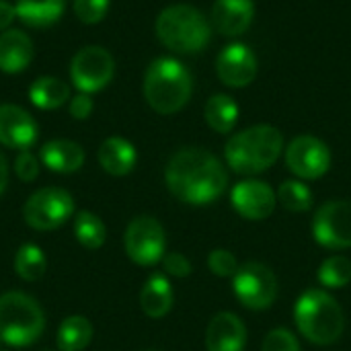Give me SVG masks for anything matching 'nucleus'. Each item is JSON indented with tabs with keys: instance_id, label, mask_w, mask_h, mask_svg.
Returning a JSON list of instances; mask_svg holds the SVG:
<instances>
[{
	"instance_id": "nucleus-2",
	"label": "nucleus",
	"mask_w": 351,
	"mask_h": 351,
	"mask_svg": "<svg viewBox=\"0 0 351 351\" xmlns=\"http://www.w3.org/2000/svg\"><path fill=\"white\" fill-rule=\"evenodd\" d=\"M284 150V136L274 125H253L232 136L224 148L228 167L239 175H255L269 169Z\"/></svg>"
},
{
	"instance_id": "nucleus-13",
	"label": "nucleus",
	"mask_w": 351,
	"mask_h": 351,
	"mask_svg": "<svg viewBox=\"0 0 351 351\" xmlns=\"http://www.w3.org/2000/svg\"><path fill=\"white\" fill-rule=\"evenodd\" d=\"M39 136L37 121L19 105H0V144L12 150H29Z\"/></svg>"
},
{
	"instance_id": "nucleus-4",
	"label": "nucleus",
	"mask_w": 351,
	"mask_h": 351,
	"mask_svg": "<svg viewBox=\"0 0 351 351\" xmlns=\"http://www.w3.org/2000/svg\"><path fill=\"white\" fill-rule=\"evenodd\" d=\"M298 331L317 346L335 343L346 329V317L337 300L325 290H306L294 306Z\"/></svg>"
},
{
	"instance_id": "nucleus-20",
	"label": "nucleus",
	"mask_w": 351,
	"mask_h": 351,
	"mask_svg": "<svg viewBox=\"0 0 351 351\" xmlns=\"http://www.w3.org/2000/svg\"><path fill=\"white\" fill-rule=\"evenodd\" d=\"M97 158L105 173H109L113 177H123L134 171L138 154H136V148L132 142H128L125 138H119V136H111V138L103 140V144L99 146Z\"/></svg>"
},
{
	"instance_id": "nucleus-25",
	"label": "nucleus",
	"mask_w": 351,
	"mask_h": 351,
	"mask_svg": "<svg viewBox=\"0 0 351 351\" xmlns=\"http://www.w3.org/2000/svg\"><path fill=\"white\" fill-rule=\"evenodd\" d=\"M206 121L214 132L226 134L239 121V105L228 95H214L206 103Z\"/></svg>"
},
{
	"instance_id": "nucleus-38",
	"label": "nucleus",
	"mask_w": 351,
	"mask_h": 351,
	"mask_svg": "<svg viewBox=\"0 0 351 351\" xmlns=\"http://www.w3.org/2000/svg\"><path fill=\"white\" fill-rule=\"evenodd\" d=\"M148 351H156V350H148Z\"/></svg>"
},
{
	"instance_id": "nucleus-26",
	"label": "nucleus",
	"mask_w": 351,
	"mask_h": 351,
	"mask_svg": "<svg viewBox=\"0 0 351 351\" xmlns=\"http://www.w3.org/2000/svg\"><path fill=\"white\" fill-rule=\"evenodd\" d=\"M74 237L76 241L84 247V249H99L105 245V239H107V228L103 224V220L88 212V210H82L74 216Z\"/></svg>"
},
{
	"instance_id": "nucleus-30",
	"label": "nucleus",
	"mask_w": 351,
	"mask_h": 351,
	"mask_svg": "<svg viewBox=\"0 0 351 351\" xmlns=\"http://www.w3.org/2000/svg\"><path fill=\"white\" fill-rule=\"evenodd\" d=\"M109 0H74V14L84 25H95L105 19Z\"/></svg>"
},
{
	"instance_id": "nucleus-21",
	"label": "nucleus",
	"mask_w": 351,
	"mask_h": 351,
	"mask_svg": "<svg viewBox=\"0 0 351 351\" xmlns=\"http://www.w3.org/2000/svg\"><path fill=\"white\" fill-rule=\"evenodd\" d=\"M140 306L150 319H162L173 308V288L165 276L154 274L148 278L140 292Z\"/></svg>"
},
{
	"instance_id": "nucleus-15",
	"label": "nucleus",
	"mask_w": 351,
	"mask_h": 351,
	"mask_svg": "<svg viewBox=\"0 0 351 351\" xmlns=\"http://www.w3.org/2000/svg\"><path fill=\"white\" fill-rule=\"evenodd\" d=\"M232 208L247 220H265L276 208V193L263 181H241L234 185L232 193Z\"/></svg>"
},
{
	"instance_id": "nucleus-6",
	"label": "nucleus",
	"mask_w": 351,
	"mask_h": 351,
	"mask_svg": "<svg viewBox=\"0 0 351 351\" xmlns=\"http://www.w3.org/2000/svg\"><path fill=\"white\" fill-rule=\"evenodd\" d=\"M45 329V317L35 298L23 292L0 296V341L10 348L35 343Z\"/></svg>"
},
{
	"instance_id": "nucleus-19",
	"label": "nucleus",
	"mask_w": 351,
	"mask_h": 351,
	"mask_svg": "<svg viewBox=\"0 0 351 351\" xmlns=\"http://www.w3.org/2000/svg\"><path fill=\"white\" fill-rule=\"evenodd\" d=\"M39 160L53 173H74L84 165V150L72 140H49L39 150Z\"/></svg>"
},
{
	"instance_id": "nucleus-24",
	"label": "nucleus",
	"mask_w": 351,
	"mask_h": 351,
	"mask_svg": "<svg viewBox=\"0 0 351 351\" xmlns=\"http://www.w3.org/2000/svg\"><path fill=\"white\" fill-rule=\"evenodd\" d=\"M93 339V325L86 317L72 315L64 319L58 329V350L60 351H82Z\"/></svg>"
},
{
	"instance_id": "nucleus-1",
	"label": "nucleus",
	"mask_w": 351,
	"mask_h": 351,
	"mask_svg": "<svg viewBox=\"0 0 351 351\" xmlns=\"http://www.w3.org/2000/svg\"><path fill=\"white\" fill-rule=\"evenodd\" d=\"M165 181L179 202L208 206L224 193L228 173L212 152L191 146L171 156L165 169Z\"/></svg>"
},
{
	"instance_id": "nucleus-35",
	"label": "nucleus",
	"mask_w": 351,
	"mask_h": 351,
	"mask_svg": "<svg viewBox=\"0 0 351 351\" xmlns=\"http://www.w3.org/2000/svg\"><path fill=\"white\" fill-rule=\"evenodd\" d=\"M93 113V99L88 93H78L70 99V115L74 119H86Z\"/></svg>"
},
{
	"instance_id": "nucleus-7",
	"label": "nucleus",
	"mask_w": 351,
	"mask_h": 351,
	"mask_svg": "<svg viewBox=\"0 0 351 351\" xmlns=\"http://www.w3.org/2000/svg\"><path fill=\"white\" fill-rule=\"evenodd\" d=\"M74 216V197L62 187L37 189L23 208L27 226L35 230H56Z\"/></svg>"
},
{
	"instance_id": "nucleus-14",
	"label": "nucleus",
	"mask_w": 351,
	"mask_h": 351,
	"mask_svg": "<svg viewBox=\"0 0 351 351\" xmlns=\"http://www.w3.org/2000/svg\"><path fill=\"white\" fill-rule=\"evenodd\" d=\"M216 72L224 84L243 88L257 76V58L249 45L230 43L220 51L216 60Z\"/></svg>"
},
{
	"instance_id": "nucleus-29",
	"label": "nucleus",
	"mask_w": 351,
	"mask_h": 351,
	"mask_svg": "<svg viewBox=\"0 0 351 351\" xmlns=\"http://www.w3.org/2000/svg\"><path fill=\"white\" fill-rule=\"evenodd\" d=\"M278 199L290 212H306L313 208V191L302 181H284L280 185Z\"/></svg>"
},
{
	"instance_id": "nucleus-32",
	"label": "nucleus",
	"mask_w": 351,
	"mask_h": 351,
	"mask_svg": "<svg viewBox=\"0 0 351 351\" xmlns=\"http://www.w3.org/2000/svg\"><path fill=\"white\" fill-rule=\"evenodd\" d=\"M261 351H300L296 335L288 329H274L263 339Z\"/></svg>"
},
{
	"instance_id": "nucleus-18",
	"label": "nucleus",
	"mask_w": 351,
	"mask_h": 351,
	"mask_svg": "<svg viewBox=\"0 0 351 351\" xmlns=\"http://www.w3.org/2000/svg\"><path fill=\"white\" fill-rule=\"evenodd\" d=\"M33 60V41L27 33L6 29L0 33V70L6 74L23 72Z\"/></svg>"
},
{
	"instance_id": "nucleus-33",
	"label": "nucleus",
	"mask_w": 351,
	"mask_h": 351,
	"mask_svg": "<svg viewBox=\"0 0 351 351\" xmlns=\"http://www.w3.org/2000/svg\"><path fill=\"white\" fill-rule=\"evenodd\" d=\"M39 167H41V160L31 150H21L19 156H16V160H14V173L25 183H31V181L37 179Z\"/></svg>"
},
{
	"instance_id": "nucleus-36",
	"label": "nucleus",
	"mask_w": 351,
	"mask_h": 351,
	"mask_svg": "<svg viewBox=\"0 0 351 351\" xmlns=\"http://www.w3.org/2000/svg\"><path fill=\"white\" fill-rule=\"evenodd\" d=\"M16 19V8L8 0H0V31H6L10 23Z\"/></svg>"
},
{
	"instance_id": "nucleus-23",
	"label": "nucleus",
	"mask_w": 351,
	"mask_h": 351,
	"mask_svg": "<svg viewBox=\"0 0 351 351\" xmlns=\"http://www.w3.org/2000/svg\"><path fill=\"white\" fill-rule=\"evenodd\" d=\"M70 99V86L56 76H39L29 86V101L37 109H60Z\"/></svg>"
},
{
	"instance_id": "nucleus-11",
	"label": "nucleus",
	"mask_w": 351,
	"mask_h": 351,
	"mask_svg": "<svg viewBox=\"0 0 351 351\" xmlns=\"http://www.w3.org/2000/svg\"><path fill=\"white\" fill-rule=\"evenodd\" d=\"M313 237L325 249L351 247V202L337 199L323 204L313 220Z\"/></svg>"
},
{
	"instance_id": "nucleus-28",
	"label": "nucleus",
	"mask_w": 351,
	"mask_h": 351,
	"mask_svg": "<svg viewBox=\"0 0 351 351\" xmlns=\"http://www.w3.org/2000/svg\"><path fill=\"white\" fill-rule=\"evenodd\" d=\"M319 282L327 288H346L351 282V261L343 255H333L319 267Z\"/></svg>"
},
{
	"instance_id": "nucleus-9",
	"label": "nucleus",
	"mask_w": 351,
	"mask_h": 351,
	"mask_svg": "<svg viewBox=\"0 0 351 351\" xmlns=\"http://www.w3.org/2000/svg\"><path fill=\"white\" fill-rule=\"evenodd\" d=\"M232 292L245 308L263 311L278 298V278L263 263H245L232 276Z\"/></svg>"
},
{
	"instance_id": "nucleus-37",
	"label": "nucleus",
	"mask_w": 351,
	"mask_h": 351,
	"mask_svg": "<svg viewBox=\"0 0 351 351\" xmlns=\"http://www.w3.org/2000/svg\"><path fill=\"white\" fill-rule=\"evenodd\" d=\"M6 185H8V160H6L4 152L0 150V195L4 193Z\"/></svg>"
},
{
	"instance_id": "nucleus-34",
	"label": "nucleus",
	"mask_w": 351,
	"mask_h": 351,
	"mask_svg": "<svg viewBox=\"0 0 351 351\" xmlns=\"http://www.w3.org/2000/svg\"><path fill=\"white\" fill-rule=\"evenodd\" d=\"M162 265H165V271L175 278H187L191 274V263L181 253H167L162 257Z\"/></svg>"
},
{
	"instance_id": "nucleus-8",
	"label": "nucleus",
	"mask_w": 351,
	"mask_h": 351,
	"mask_svg": "<svg viewBox=\"0 0 351 351\" xmlns=\"http://www.w3.org/2000/svg\"><path fill=\"white\" fill-rule=\"evenodd\" d=\"M123 247L128 257L142 267H152L167 255V237L162 224L152 216L134 218L123 234Z\"/></svg>"
},
{
	"instance_id": "nucleus-16",
	"label": "nucleus",
	"mask_w": 351,
	"mask_h": 351,
	"mask_svg": "<svg viewBox=\"0 0 351 351\" xmlns=\"http://www.w3.org/2000/svg\"><path fill=\"white\" fill-rule=\"evenodd\" d=\"M247 329L232 313H218L206 331L208 351H245Z\"/></svg>"
},
{
	"instance_id": "nucleus-31",
	"label": "nucleus",
	"mask_w": 351,
	"mask_h": 351,
	"mask_svg": "<svg viewBox=\"0 0 351 351\" xmlns=\"http://www.w3.org/2000/svg\"><path fill=\"white\" fill-rule=\"evenodd\" d=\"M208 267L218 278H232L239 271L237 257L226 249H214L208 257Z\"/></svg>"
},
{
	"instance_id": "nucleus-22",
	"label": "nucleus",
	"mask_w": 351,
	"mask_h": 351,
	"mask_svg": "<svg viewBox=\"0 0 351 351\" xmlns=\"http://www.w3.org/2000/svg\"><path fill=\"white\" fill-rule=\"evenodd\" d=\"M16 19L27 27L45 29L53 25L66 8V0H16Z\"/></svg>"
},
{
	"instance_id": "nucleus-10",
	"label": "nucleus",
	"mask_w": 351,
	"mask_h": 351,
	"mask_svg": "<svg viewBox=\"0 0 351 351\" xmlns=\"http://www.w3.org/2000/svg\"><path fill=\"white\" fill-rule=\"evenodd\" d=\"M115 74L113 56L101 45H86L78 49L70 62V78L78 93H97L105 88Z\"/></svg>"
},
{
	"instance_id": "nucleus-12",
	"label": "nucleus",
	"mask_w": 351,
	"mask_h": 351,
	"mask_svg": "<svg viewBox=\"0 0 351 351\" xmlns=\"http://www.w3.org/2000/svg\"><path fill=\"white\" fill-rule=\"evenodd\" d=\"M286 165L300 179H321L331 167V150L315 136H298L286 148Z\"/></svg>"
},
{
	"instance_id": "nucleus-17",
	"label": "nucleus",
	"mask_w": 351,
	"mask_h": 351,
	"mask_svg": "<svg viewBox=\"0 0 351 351\" xmlns=\"http://www.w3.org/2000/svg\"><path fill=\"white\" fill-rule=\"evenodd\" d=\"M255 16L253 0H216L212 6L214 27L222 35H241L245 33Z\"/></svg>"
},
{
	"instance_id": "nucleus-27",
	"label": "nucleus",
	"mask_w": 351,
	"mask_h": 351,
	"mask_svg": "<svg viewBox=\"0 0 351 351\" xmlns=\"http://www.w3.org/2000/svg\"><path fill=\"white\" fill-rule=\"evenodd\" d=\"M47 269V261L43 251L37 245H23L16 255H14V271L19 274L21 280L25 282H37L45 276Z\"/></svg>"
},
{
	"instance_id": "nucleus-3",
	"label": "nucleus",
	"mask_w": 351,
	"mask_h": 351,
	"mask_svg": "<svg viewBox=\"0 0 351 351\" xmlns=\"http://www.w3.org/2000/svg\"><path fill=\"white\" fill-rule=\"evenodd\" d=\"M144 97L160 115L181 111L191 97V74L175 58L154 60L144 74Z\"/></svg>"
},
{
	"instance_id": "nucleus-5",
	"label": "nucleus",
	"mask_w": 351,
	"mask_h": 351,
	"mask_svg": "<svg viewBox=\"0 0 351 351\" xmlns=\"http://www.w3.org/2000/svg\"><path fill=\"white\" fill-rule=\"evenodd\" d=\"M156 35L173 51L195 53L210 41L212 29L206 16L191 4L167 6L156 19Z\"/></svg>"
}]
</instances>
